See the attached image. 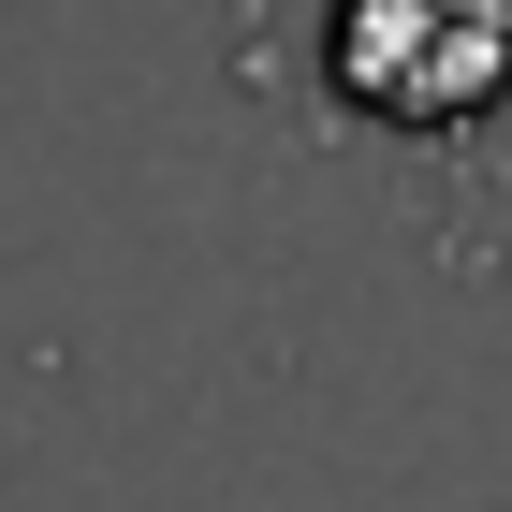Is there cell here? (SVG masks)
<instances>
[{
	"instance_id": "obj_1",
	"label": "cell",
	"mask_w": 512,
	"mask_h": 512,
	"mask_svg": "<svg viewBox=\"0 0 512 512\" xmlns=\"http://www.w3.org/2000/svg\"><path fill=\"white\" fill-rule=\"evenodd\" d=\"M235 74L293 147L410 176L454 235L512 205V0H235Z\"/></svg>"
}]
</instances>
